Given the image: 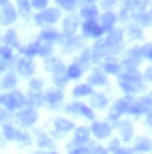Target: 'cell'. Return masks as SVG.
Listing matches in <instances>:
<instances>
[{
    "mask_svg": "<svg viewBox=\"0 0 152 154\" xmlns=\"http://www.w3.org/2000/svg\"><path fill=\"white\" fill-rule=\"evenodd\" d=\"M83 2H94V0H83Z\"/></svg>",
    "mask_w": 152,
    "mask_h": 154,
    "instance_id": "cell-56",
    "label": "cell"
},
{
    "mask_svg": "<svg viewBox=\"0 0 152 154\" xmlns=\"http://www.w3.org/2000/svg\"><path fill=\"white\" fill-rule=\"evenodd\" d=\"M11 57H13V53H11V49H10V45L0 47V58H4V60H8V62H10Z\"/></svg>",
    "mask_w": 152,
    "mask_h": 154,
    "instance_id": "cell-35",
    "label": "cell"
},
{
    "mask_svg": "<svg viewBox=\"0 0 152 154\" xmlns=\"http://www.w3.org/2000/svg\"><path fill=\"white\" fill-rule=\"evenodd\" d=\"M148 58H150V60H152V51H150V53H148Z\"/></svg>",
    "mask_w": 152,
    "mask_h": 154,
    "instance_id": "cell-55",
    "label": "cell"
},
{
    "mask_svg": "<svg viewBox=\"0 0 152 154\" xmlns=\"http://www.w3.org/2000/svg\"><path fill=\"white\" fill-rule=\"evenodd\" d=\"M128 32H130V36L133 38V40H139V38H143V30L139 28V26H130V28H128Z\"/></svg>",
    "mask_w": 152,
    "mask_h": 154,
    "instance_id": "cell-38",
    "label": "cell"
},
{
    "mask_svg": "<svg viewBox=\"0 0 152 154\" xmlns=\"http://www.w3.org/2000/svg\"><path fill=\"white\" fill-rule=\"evenodd\" d=\"M88 128H77V134H75V145H83L88 141Z\"/></svg>",
    "mask_w": 152,
    "mask_h": 154,
    "instance_id": "cell-16",
    "label": "cell"
},
{
    "mask_svg": "<svg viewBox=\"0 0 152 154\" xmlns=\"http://www.w3.org/2000/svg\"><path fill=\"white\" fill-rule=\"evenodd\" d=\"M92 134H94L96 137H100V139H103V137H109L111 126L105 124V122H94V124H92Z\"/></svg>",
    "mask_w": 152,
    "mask_h": 154,
    "instance_id": "cell-8",
    "label": "cell"
},
{
    "mask_svg": "<svg viewBox=\"0 0 152 154\" xmlns=\"http://www.w3.org/2000/svg\"><path fill=\"white\" fill-rule=\"evenodd\" d=\"M109 149H111L113 152L118 150V141H117V139H113V141H111V145H109Z\"/></svg>",
    "mask_w": 152,
    "mask_h": 154,
    "instance_id": "cell-48",
    "label": "cell"
},
{
    "mask_svg": "<svg viewBox=\"0 0 152 154\" xmlns=\"http://www.w3.org/2000/svg\"><path fill=\"white\" fill-rule=\"evenodd\" d=\"M147 79L152 81V68H148V70H147Z\"/></svg>",
    "mask_w": 152,
    "mask_h": 154,
    "instance_id": "cell-52",
    "label": "cell"
},
{
    "mask_svg": "<svg viewBox=\"0 0 152 154\" xmlns=\"http://www.w3.org/2000/svg\"><path fill=\"white\" fill-rule=\"evenodd\" d=\"M115 154H132L128 149H118V150H115Z\"/></svg>",
    "mask_w": 152,
    "mask_h": 154,
    "instance_id": "cell-50",
    "label": "cell"
},
{
    "mask_svg": "<svg viewBox=\"0 0 152 154\" xmlns=\"http://www.w3.org/2000/svg\"><path fill=\"white\" fill-rule=\"evenodd\" d=\"M49 0H32V6L38 8V10H45V6H47Z\"/></svg>",
    "mask_w": 152,
    "mask_h": 154,
    "instance_id": "cell-44",
    "label": "cell"
},
{
    "mask_svg": "<svg viewBox=\"0 0 152 154\" xmlns=\"http://www.w3.org/2000/svg\"><path fill=\"white\" fill-rule=\"evenodd\" d=\"M105 47H107V42H98V43L94 45L92 58H94V60H100V58H102V55H103V51H105Z\"/></svg>",
    "mask_w": 152,
    "mask_h": 154,
    "instance_id": "cell-19",
    "label": "cell"
},
{
    "mask_svg": "<svg viewBox=\"0 0 152 154\" xmlns=\"http://www.w3.org/2000/svg\"><path fill=\"white\" fill-rule=\"evenodd\" d=\"M98 11H96V8H92V6H88V8H83L81 10V17L83 19H87V21H90V19H94V15H96Z\"/></svg>",
    "mask_w": 152,
    "mask_h": 154,
    "instance_id": "cell-29",
    "label": "cell"
},
{
    "mask_svg": "<svg viewBox=\"0 0 152 154\" xmlns=\"http://www.w3.org/2000/svg\"><path fill=\"white\" fill-rule=\"evenodd\" d=\"M41 87H43L41 79H32V81H30V90H32V92H40Z\"/></svg>",
    "mask_w": 152,
    "mask_h": 154,
    "instance_id": "cell-39",
    "label": "cell"
},
{
    "mask_svg": "<svg viewBox=\"0 0 152 154\" xmlns=\"http://www.w3.org/2000/svg\"><path fill=\"white\" fill-rule=\"evenodd\" d=\"M81 73H83V68L79 64H71L68 68V77H70V79H77Z\"/></svg>",
    "mask_w": 152,
    "mask_h": 154,
    "instance_id": "cell-27",
    "label": "cell"
},
{
    "mask_svg": "<svg viewBox=\"0 0 152 154\" xmlns=\"http://www.w3.org/2000/svg\"><path fill=\"white\" fill-rule=\"evenodd\" d=\"M51 53H53V43H45V45H40V53H38V55H40V57H43V58H47L49 55H51Z\"/></svg>",
    "mask_w": 152,
    "mask_h": 154,
    "instance_id": "cell-31",
    "label": "cell"
},
{
    "mask_svg": "<svg viewBox=\"0 0 152 154\" xmlns=\"http://www.w3.org/2000/svg\"><path fill=\"white\" fill-rule=\"evenodd\" d=\"M17 8H19V11L25 15V13H28L30 11V8H32V4L28 2V0H17Z\"/></svg>",
    "mask_w": 152,
    "mask_h": 154,
    "instance_id": "cell-34",
    "label": "cell"
},
{
    "mask_svg": "<svg viewBox=\"0 0 152 154\" xmlns=\"http://www.w3.org/2000/svg\"><path fill=\"white\" fill-rule=\"evenodd\" d=\"M81 47V42L77 40V38H73V40L70 42V45H64V51H68V53H70V51H73V49H79Z\"/></svg>",
    "mask_w": 152,
    "mask_h": 154,
    "instance_id": "cell-40",
    "label": "cell"
},
{
    "mask_svg": "<svg viewBox=\"0 0 152 154\" xmlns=\"http://www.w3.org/2000/svg\"><path fill=\"white\" fill-rule=\"evenodd\" d=\"M17 72L21 75H25V77H32V73L36 72V68H34V62L30 60V57L19 60V62H17Z\"/></svg>",
    "mask_w": 152,
    "mask_h": 154,
    "instance_id": "cell-5",
    "label": "cell"
},
{
    "mask_svg": "<svg viewBox=\"0 0 152 154\" xmlns=\"http://www.w3.org/2000/svg\"><path fill=\"white\" fill-rule=\"evenodd\" d=\"M118 128H120V134H122V139L124 141H130L132 139V126L128 124V122H122Z\"/></svg>",
    "mask_w": 152,
    "mask_h": 154,
    "instance_id": "cell-26",
    "label": "cell"
},
{
    "mask_svg": "<svg viewBox=\"0 0 152 154\" xmlns=\"http://www.w3.org/2000/svg\"><path fill=\"white\" fill-rule=\"evenodd\" d=\"M92 58V55H90V51H83V55H81V58L77 60V64L83 68V70H85V68L88 66V60Z\"/></svg>",
    "mask_w": 152,
    "mask_h": 154,
    "instance_id": "cell-32",
    "label": "cell"
},
{
    "mask_svg": "<svg viewBox=\"0 0 152 154\" xmlns=\"http://www.w3.org/2000/svg\"><path fill=\"white\" fill-rule=\"evenodd\" d=\"M122 42V32L120 30H109V38H107V47H118Z\"/></svg>",
    "mask_w": 152,
    "mask_h": 154,
    "instance_id": "cell-11",
    "label": "cell"
},
{
    "mask_svg": "<svg viewBox=\"0 0 152 154\" xmlns=\"http://www.w3.org/2000/svg\"><path fill=\"white\" fill-rule=\"evenodd\" d=\"M40 38H41L43 42L53 43V42H56V40H58V34L55 32V30H43V32L40 34Z\"/></svg>",
    "mask_w": 152,
    "mask_h": 154,
    "instance_id": "cell-24",
    "label": "cell"
},
{
    "mask_svg": "<svg viewBox=\"0 0 152 154\" xmlns=\"http://www.w3.org/2000/svg\"><path fill=\"white\" fill-rule=\"evenodd\" d=\"M4 42H6V45H10V47H17V45H19L17 34H15L13 30H8V32L4 34Z\"/></svg>",
    "mask_w": 152,
    "mask_h": 154,
    "instance_id": "cell-22",
    "label": "cell"
},
{
    "mask_svg": "<svg viewBox=\"0 0 152 154\" xmlns=\"http://www.w3.org/2000/svg\"><path fill=\"white\" fill-rule=\"evenodd\" d=\"M90 85H107V77H105L102 72H94L90 75Z\"/></svg>",
    "mask_w": 152,
    "mask_h": 154,
    "instance_id": "cell-20",
    "label": "cell"
},
{
    "mask_svg": "<svg viewBox=\"0 0 152 154\" xmlns=\"http://www.w3.org/2000/svg\"><path fill=\"white\" fill-rule=\"evenodd\" d=\"M103 70L107 72V73H118V66H117V64H113V62H109V64H105V66H103Z\"/></svg>",
    "mask_w": 152,
    "mask_h": 154,
    "instance_id": "cell-42",
    "label": "cell"
},
{
    "mask_svg": "<svg viewBox=\"0 0 152 154\" xmlns=\"http://www.w3.org/2000/svg\"><path fill=\"white\" fill-rule=\"evenodd\" d=\"M130 105H132V102H130V100H118V102L115 103V113H128V111H130Z\"/></svg>",
    "mask_w": 152,
    "mask_h": 154,
    "instance_id": "cell-17",
    "label": "cell"
},
{
    "mask_svg": "<svg viewBox=\"0 0 152 154\" xmlns=\"http://www.w3.org/2000/svg\"><path fill=\"white\" fill-rule=\"evenodd\" d=\"M118 83H120V87H122V90H124V92H137V90H141V88H143L141 75L135 72V70H130L128 73L120 75Z\"/></svg>",
    "mask_w": 152,
    "mask_h": 154,
    "instance_id": "cell-1",
    "label": "cell"
},
{
    "mask_svg": "<svg viewBox=\"0 0 152 154\" xmlns=\"http://www.w3.org/2000/svg\"><path fill=\"white\" fill-rule=\"evenodd\" d=\"M115 21H117L115 13L107 11V13H103V15H102V23H100V25L103 26V30H113V25H115Z\"/></svg>",
    "mask_w": 152,
    "mask_h": 154,
    "instance_id": "cell-12",
    "label": "cell"
},
{
    "mask_svg": "<svg viewBox=\"0 0 152 154\" xmlns=\"http://www.w3.org/2000/svg\"><path fill=\"white\" fill-rule=\"evenodd\" d=\"M58 62H60V60H56V58H49V57H47V58H45V68H47L49 72H53V68H55Z\"/></svg>",
    "mask_w": 152,
    "mask_h": 154,
    "instance_id": "cell-41",
    "label": "cell"
},
{
    "mask_svg": "<svg viewBox=\"0 0 152 154\" xmlns=\"http://www.w3.org/2000/svg\"><path fill=\"white\" fill-rule=\"evenodd\" d=\"M135 149L137 150H150L152 143L147 139V137H141V139H137V143H135Z\"/></svg>",
    "mask_w": 152,
    "mask_h": 154,
    "instance_id": "cell-28",
    "label": "cell"
},
{
    "mask_svg": "<svg viewBox=\"0 0 152 154\" xmlns=\"http://www.w3.org/2000/svg\"><path fill=\"white\" fill-rule=\"evenodd\" d=\"M88 94H92V88H90V85H79V87L73 88V96H75V98L88 96Z\"/></svg>",
    "mask_w": 152,
    "mask_h": 154,
    "instance_id": "cell-18",
    "label": "cell"
},
{
    "mask_svg": "<svg viewBox=\"0 0 152 154\" xmlns=\"http://www.w3.org/2000/svg\"><path fill=\"white\" fill-rule=\"evenodd\" d=\"M17 135H19V132H17V130H15L13 126H10V124H4V137H6V139L13 141V139H17Z\"/></svg>",
    "mask_w": 152,
    "mask_h": 154,
    "instance_id": "cell-25",
    "label": "cell"
},
{
    "mask_svg": "<svg viewBox=\"0 0 152 154\" xmlns=\"http://www.w3.org/2000/svg\"><path fill=\"white\" fill-rule=\"evenodd\" d=\"M56 4L60 8H64V10H68V11L75 10V0H56Z\"/></svg>",
    "mask_w": 152,
    "mask_h": 154,
    "instance_id": "cell-36",
    "label": "cell"
},
{
    "mask_svg": "<svg viewBox=\"0 0 152 154\" xmlns=\"http://www.w3.org/2000/svg\"><path fill=\"white\" fill-rule=\"evenodd\" d=\"M21 53H23L25 57H34V55H38V53H40V43H32V45H28V47H23Z\"/></svg>",
    "mask_w": 152,
    "mask_h": 154,
    "instance_id": "cell-23",
    "label": "cell"
},
{
    "mask_svg": "<svg viewBox=\"0 0 152 154\" xmlns=\"http://www.w3.org/2000/svg\"><path fill=\"white\" fill-rule=\"evenodd\" d=\"M45 102H47V103H51L53 107H55L56 103H60V102H62V98H64V94H62V90H60V88H51V90H47V92H45Z\"/></svg>",
    "mask_w": 152,
    "mask_h": 154,
    "instance_id": "cell-7",
    "label": "cell"
},
{
    "mask_svg": "<svg viewBox=\"0 0 152 154\" xmlns=\"http://www.w3.org/2000/svg\"><path fill=\"white\" fill-rule=\"evenodd\" d=\"M88 152H92V149H83V147H79V149H71L70 150V154H88Z\"/></svg>",
    "mask_w": 152,
    "mask_h": 154,
    "instance_id": "cell-45",
    "label": "cell"
},
{
    "mask_svg": "<svg viewBox=\"0 0 152 154\" xmlns=\"http://www.w3.org/2000/svg\"><path fill=\"white\" fill-rule=\"evenodd\" d=\"M135 19L139 23H143V25H150V21H152V17L150 15H145V11H137L135 13Z\"/></svg>",
    "mask_w": 152,
    "mask_h": 154,
    "instance_id": "cell-37",
    "label": "cell"
},
{
    "mask_svg": "<svg viewBox=\"0 0 152 154\" xmlns=\"http://www.w3.org/2000/svg\"><path fill=\"white\" fill-rule=\"evenodd\" d=\"M85 107H87V105H83V103H79V102H75V103L66 105V113H71V115H83Z\"/></svg>",
    "mask_w": 152,
    "mask_h": 154,
    "instance_id": "cell-21",
    "label": "cell"
},
{
    "mask_svg": "<svg viewBox=\"0 0 152 154\" xmlns=\"http://www.w3.org/2000/svg\"><path fill=\"white\" fill-rule=\"evenodd\" d=\"M92 107L94 109H105L107 107V98L103 94H92Z\"/></svg>",
    "mask_w": 152,
    "mask_h": 154,
    "instance_id": "cell-15",
    "label": "cell"
},
{
    "mask_svg": "<svg viewBox=\"0 0 152 154\" xmlns=\"http://www.w3.org/2000/svg\"><path fill=\"white\" fill-rule=\"evenodd\" d=\"M60 17L58 10H43V13L36 15V23H56Z\"/></svg>",
    "mask_w": 152,
    "mask_h": 154,
    "instance_id": "cell-6",
    "label": "cell"
},
{
    "mask_svg": "<svg viewBox=\"0 0 152 154\" xmlns=\"http://www.w3.org/2000/svg\"><path fill=\"white\" fill-rule=\"evenodd\" d=\"M15 85H17V77L13 73H6L2 77V81H0V87L2 88H15Z\"/></svg>",
    "mask_w": 152,
    "mask_h": 154,
    "instance_id": "cell-14",
    "label": "cell"
},
{
    "mask_svg": "<svg viewBox=\"0 0 152 154\" xmlns=\"http://www.w3.org/2000/svg\"><path fill=\"white\" fill-rule=\"evenodd\" d=\"M55 128L58 130V132H62V134H66V132H70V130H73V122L71 120H68V119H55Z\"/></svg>",
    "mask_w": 152,
    "mask_h": 154,
    "instance_id": "cell-10",
    "label": "cell"
},
{
    "mask_svg": "<svg viewBox=\"0 0 152 154\" xmlns=\"http://www.w3.org/2000/svg\"><path fill=\"white\" fill-rule=\"evenodd\" d=\"M115 2H117V0H103V4H102V6L105 8V10H109L111 6H115Z\"/></svg>",
    "mask_w": 152,
    "mask_h": 154,
    "instance_id": "cell-47",
    "label": "cell"
},
{
    "mask_svg": "<svg viewBox=\"0 0 152 154\" xmlns=\"http://www.w3.org/2000/svg\"><path fill=\"white\" fill-rule=\"evenodd\" d=\"M92 154H107V150H105L103 147H94L92 149Z\"/></svg>",
    "mask_w": 152,
    "mask_h": 154,
    "instance_id": "cell-46",
    "label": "cell"
},
{
    "mask_svg": "<svg viewBox=\"0 0 152 154\" xmlns=\"http://www.w3.org/2000/svg\"><path fill=\"white\" fill-rule=\"evenodd\" d=\"M75 30H77V19H75V17H68L64 21V34L66 36H73Z\"/></svg>",
    "mask_w": 152,
    "mask_h": 154,
    "instance_id": "cell-13",
    "label": "cell"
},
{
    "mask_svg": "<svg viewBox=\"0 0 152 154\" xmlns=\"http://www.w3.org/2000/svg\"><path fill=\"white\" fill-rule=\"evenodd\" d=\"M17 141H19V143H23V145H28V143H30V137H28V134H25V132H19Z\"/></svg>",
    "mask_w": 152,
    "mask_h": 154,
    "instance_id": "cell-43",
    "label": "cell"
},
{
    "mask_svg": "<svg viewBox=\"0 0 152 154\" xmlns=\"http://www.w3.org/2000/svg\"><path fill=\"white\" fill-rule=\"evenodd\" d=\"M8 4V0H0V6H6Z\"/></svg>",
    "mask_w": 152,
    "mask_h": 154,
    "instance_id": "cell-54",
    "label": "cell"
},
{
    "mask_svg": "<svg viewBox=\"0 0 152 154\" xmlns=\"http://www.w3.org/2000/svg\"><path fill=\"white\" fill-rule=\"evenodd\" d=\"M105 32L102 25H98V23H94L92 19L87 21L85 25H83V34L85 36H90V38H100L102 34Z\"/></svg>",
    "mask_w": 152,
    "mask_h": 154,
    "instance_id": "cell-4",
    "label": "cell"
},
{
    "mask_svg": "<svg viewBox=\"0 0 152 154\" xmlns=\"http://www.w3.org/2000/svg\"><path fill=\"white\" fill-rule=\"evenodd\" d=\"M28 102L26 96H23L19 90H11L8 94H2L0 96V103H2L8 111H15V109H21L23 105Z\"/></svg>",
    "mask_w": 152,
    "mask_h": 154,
    "instance_id": "cell-2",
    "label": "cell"
},
{
    "mask_svg": "<svg viewBox=\"0 0 152 154\" xmlns=\"http://www.w3.org/2000/svg\"><path fill=\"white\" fill-rule=\"evenodd\" d=\"M6 119H10L8 113H0V122H6Z\"/></svg>",
    "mask_w": 152,
    "mask_h": 154,
    "instance_id": "cell-51",
    "label": "cell"
},
{
    "mask_svg": "<svg viewBox=\"0 0 152 154\" xmlns=\"http://www.w3.org/2000/svg\"><path fill=\"white\" fill-rule=\"evenodd\" d=\"M36 154H45V152H41V150H40V152H36Z\"/></svg>",
    "mask_w": 152,
    "mask_h": 154,
    "instance_id": "cell-57",
    "label": "cell"
},
{
    "mask_svg": "<svg viewBox=\"0 0 152 154\" xmlns=\"http://www.w3.org/2000/svg\"><path fill=\"white\" fill-rule=\"evenodd\" d=\"M38 145H40L41 149H47V147H51L53 145V141L49 139L45 134H41V132H38Z\"/></svg>",
    "mask_w": 152,
    "mask_h": 154,
    "instance_id": "cell-30",
    "label": "cell"
},
{
    "mask_svg": "<svg viewBox=\"0 0 152 154\" xmlns=\"http://www.w3.org/2000/svg\"><path fill=\"white\" fill-rule=\"evenodd\" d=\"M147 122H148V124H152V113L148 115V119H147Z\"/></svg>",
    "mask_w": 152,
    "mask_h": 154,
    "instance_id": "cell-53",
    "label": "cell"
},
{
    "mask_svg": "<svg viewBox=\"0 0 152 154\" xmlns=\"http://www.w3.org/2000/svg\"><path fill=\"white\" fill-rule=\"evenodd\" d=\"M17 120L23 126H32L38 120V113H36V109H32V107H25V109H21L17 113Z\"/></svg>",
    "mask_w": 152,
    "mask_h": 154,
    "instance_id": "cell-3",
    "label": "cell"
},
{
    "mask_svg": "<svg viewBox=\"0 0 152 154\" xmlns=\"http://www.w3.org/2000/svg\"><path fill=\"white\" fill-rule=\"evenodd\" d=\"M6 62H8V60L0 58V73H4V72H6Z\"/></svg>",
    "mask_w": 152,
    "mask_h": 154,
    "instance_id": "cell-49",
    "label": "cell"
},
{
    "mask_svg": "<svg viewBox=\"0 0 152 154\" xmlns=\"http://www.w3.org/2000/svg\"><path fill=\"white\" fill-rule=\"evenodd\" d=\"M43 100H45V98H41V94H40V92H32V90H30V96H28V102H30V103H32V105H40V103L43 102Z\"/></svg>",
    "mask_w": 152,
    "mask_h": 154,
    "instance_id": "cell-33",
    "label": "cell"
},
{
    "mask_svg": "<svg viewBox=\"0 0 152 154\" xmlns=\"http://www.w3.org/2000/svg\"><path fill=\"white\" fill-rule=\"evenodd\" d=\"M15 19H17V13H15V10H13L10 4H6V6L2 8V15H0L2 25H11Z\"/></svg>",
    "mask_w": 152,
    "mask_h": 154,
    "instance_id": "cell-9",
    "label": "cell"
}]
</instances>
